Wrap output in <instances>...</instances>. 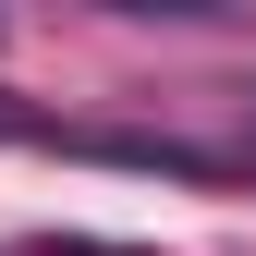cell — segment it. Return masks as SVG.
I'll list each match as a JSON object with an SVG mask.
<instances>
[{"instance_id": "cell-1", "label": "cell", "mask_w": 256, "mask_h": 256, "mask_svg": "<svg viewBox=\"0 0 256 256\" xmlns=\"http://www.w3.org/2000/svg\"><path fill=\"white\" fill-rule=\"evenodd\" d=\"M12 134H37V110H12V98H0V146H12Z\"/></svg>"}]
</instances>
